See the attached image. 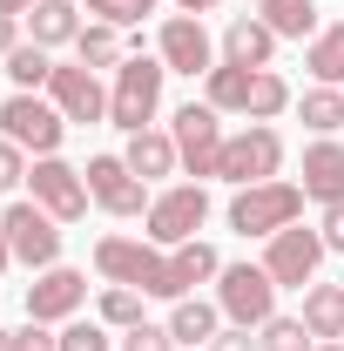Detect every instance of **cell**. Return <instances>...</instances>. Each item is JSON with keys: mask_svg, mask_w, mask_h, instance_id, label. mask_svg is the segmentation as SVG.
<instances>
[{"mask_svg": "<svg viewBox=\"0 0 344 351\" xmlns=\"http://www.w3.org/2000/svg\"><path fill=\"white\" fill-rule=\"evenodd\" d=\"M95 270L108 277V284H129L142 298H189V284H182V270H175V250L162 257V243H135V237H101L95 243Z\"/></svg>", "mask_w": 344, "mask_h": 351, "instance_id": "obj_1", "label": "cell"}, {"mask_svg": "<svg viewBox=\"0 0 344 351\" xmlns=\"http://www.w3.org/2000/svg\"><path fill=\"white\" fill-rule=\"evenodd\" d=\"M216 311H223L230 324H243V331H263V324L277 317V284H270V270H263V263H223V270H216Z\"/></svg>", "mask_w": 344, "mask_h": 351, "instance_id": "obj_2", "label": "cell"}, {"mask_svg": "<svg viewBox=\"0 0 344 351\" xmlns=\"http://www.w3.org/2000/svg\"><path fill=\"white\" fill-rule=\"evenodd\" d=\"M162 61H149V54H129L122 68H115V95H108V122L115 129L142 135L149 122H156V108H162Z\"/></svg>", "mask_w": 344, "mask_h": 351, "instance_id": "obj_3", "label": "cell"}, {"mask_svg": "<svg viewBox=\"0 0 344 351\" xmlns=\"http://www.w3.org/2000/svg\"><path fill=\"white\" fill-rule=\"evenodd\" d=\"M277 169H284V135L270 122H250L243 135H223V156H216L223 182L250 189V182H277Z\"/></svg>", "mask_w": 344, "mask_h": 351, "instance_id": "obj_4", "label": "cell"}, {"mask_svg": "<svg viewBox=\"0 0 344 351\" xmlns=\"http://www.w3.org/2000/svg\"><path fill=\"white\" fill-rule=\"evenodd\" d=\"M297 217H304V182H250L230 203V230H243V237H277Z\"/></svg>", "mask_w": 344, "mask_h": 351, "instance_id": "obj_5", "label": "cell"}, {"mask_svg": "<svg viewBox=\"0 0 344 351\" xmlns=\"http://www.w3.org/2000/svg\"><path fill=\"white\" fill-rule=\"evenodd\" d=\"M0 129H7L14 149L54 156V149H61V135H68V115H61L54 101H41V95H7V101H0Z\"/></svg>", "mask_w": 344, "mask_h": 351, "instance_id": "obj_6", "label": "cell"}, {"mask_svg": "<svg viewBox=\"0 0 344 351\" xmlns=\"http://www.w3.org/2000/svg\"><path fill=\"white\" fill-rule=\"evenodd\" d=\"M149 243H189V237H196V230H203V223H210V189H203V182H175V189H162V196H156V203H149Z\"/></svg>", "mask_w": 344, "mask_h": 351, "instance_id": "obj_7", "label": "cell"}, {"mask_svg": "<svg viewBox=\"0 0 344 351\" xmlns=\"http://www.w3.org/2000/svg\"><path fill=\"white\" fill-rule=\"evenodd\" d=\"M0 230H7V250L27 263V270H54V257H61V230H54V217H47L41 203H7Z\"/></svg>", "mask_w": 344, "mask_h": 351, "instance_id": "obj_8", "label": "cell"}, {"mask_svg": "<svg viewBox=\"0 0 344 351\" xmlns=\"http://www.w3.org/2000/svg\"><path fill=\"white\" fill-rule=\"evenodd\" d=\"M82 176H88V196H95L108 217H149V203H156V196H149V182H142L122 156H95Z\"/></svg>", "mask_w": 344, "mask_h": 351, "instance_id": "obj_9", "label": "cell"}, {"mask_svg": "<svg viewBox=\"0 0 344 351\" xmlns=\"http://www.w3.org/2000/svg\"><path fill=\"white\" fill-rule=\"evenodd\" d=\"M317 263H324V237L317 230H277L270 237V250H263V270H270V284L277 291H304L310 277H317Z\"/></svg>", "mask_w": 344, "mask_h": 351, "instance_id": "obj_10", "label": "cell"}, {"mask_svg": "<svg viewBox=\"0 0 344 351\" xmlns=\"http://www.w3.org/2000/svg\"><path fill=\"white\" fill-rule=\"evenodd\" d=\"M27 182H34V203H41L54 223H82V217H88V203H95V196H88V176H82V169H68L61 156H41Z\"/></svg>", "mask_w": 344, "mask_h": 351, "instance_id": "obj_11", "label": "cell"}, {"mask_svg": "<svg viewBox=\"0 0 344 351\" xmlns=\"http://www.w3.org/2000/svg\"><path fill=\"white\" fill-rule=\"evenodd\" d=\"M175 156L189 176H216V156H223V122H216L210 101H182L175 108Z\"/></svg>", "mask_w": 344, "mask_h": 351, "instance_id": "obj_12", "label": "cell"}, {"mask_svg": "<svg viewBox=\"0 0 344 351\" xmlns=\"http://www.w3.org/2000/svg\"><path fill=\"white\" fill-rule=\"evenodd\" d=\"M82 304H88V277L68 270V263H54V270H41L27 284V317L34 324H61V317H75Z\"/></svg>", "mask_w": 344, "mask_h": 351, "instance_id": "obj_13", "label": "cell"}, {"mask_svg": "<svg viewBox=\"0 0 344 351\" xmlns=\"http://www.w3.org/2000/svg\"><path fill=\"white\" fill-rule=\"evenodd\" d=\"M162 68H169V75H210L216 68V47H210V34H203L196 14L162 21Z\"/></svg>", "mask_w": 344, "mask_h": 351, "instance_id": "obj_14", "label": "cell"}, {"mask_svg": "<svg viewBox=\"0 0 344 351\" xmlns=\"http://www.w3.org/2000/svg\"><path fill=\"white\" fill-rule=\"evenodd\" d=\"M47 95H54V108L68 115V122H101L108 115V95H101V82H95V68H54V82H47Z\"/></svg>", "mask_w": 344, "mask_h": 351, "instance_id": "obj_15", "label": "cell"}, {"mask_svg": "<svg viewBox=\"0 0 344 351\" xmlns=\"http://www.w3.org/2000/svg\"><path fill=\"white\" fill-rule=\"evenodd\" d=\"M304 196H317V203H344V142H317V149H304Z\"/></svg>", "mask_w": 344, "mask_h": 351, "instance_id": "obj_16", "label": "cell"}, {"mask_svg": "<svg viewBox=\"0 0 344 351\" xmlns=\"http://www.w3.org/2000/svg\"><path fill=\"white\" fill-rule=\"evenodd\" d=\"M270 54H277V34L263 27L257 14H236L230 34H223V61H236V68H270Z\"/></svg>", "mask_w": 344, "mask_h": 351, "instance_id": "obj_17", "label": "cell"}, {"mask_svg": "<svg viewBox=\"0 0 344 351\" xmlns=\"http://www.w3.org/2000/svg\"><path fill=\"white\" fill-rule=\"evenodd\" d=\"M142 182H156V176H169L182 156H175V135H162V129H142V135H129V156H122Z\"/></svg>", "mask_w": 344, "mask_h": 351, "instance_id": "obj_18", "label": "cell"}, {"mask_svg": "<svg viewBox=\"0 0 344 351\" xmlns=\"http://www.w3.org/2000/svg\"><path fill=\"white\" fill-rule=\"evenodd\" d=\"M257 21L277 41H304L317 34V0H257Z\"/></svg>", "mask_w": 344, "mask_h": 351, "instance_id": "obj_19", "label": "cell"}, {"mask_svg": "<svg viewBox=\"0 0 344 351\" xmlns=\"http://www.w3.org/2000/svg\"><path fill=\"white\" fill-rule=\"evenodd\" d=\"M27 27L41 47H61V41H82V21H75V0H34L27 7Z\"/></svg>", "mask_w": 344, "mask_h": 351, "instance_id": "obj_20", "label": "cell"}, {"mask_svg": "<svg viewBox=\"0 0 344 351\" xmlns=\"http://www.w3.org/2000/svg\"><path fill=\"white\" fill-rule=\"evenodd\" d=\"M304 324H310V338H344V291L338 284H310L304 291Z\"/></svg>", "mask_w": 344, "mask_h": 351, "instance_id": "obj_21", "label": "cell"}, {"mask_svg": "<svg viewBox=\"0 0 344 351\" xmlns=\"http://www.w3.org/2000/svg\"><path fill=\"white\" fill-rule=\"evenodd\" d=\"M216 317H223V311L203 304V298H175V311H169V338H175V345H210V338H216Z\"/></svg>", "mask_w": 344, "mask_h": 351, "instance_id": "obj_22", "label": "cell"}, {"mask_svg": "<svg viewBox=\"0 0 344 351\" xmlns=\"http://www.w3.org/2000/svg\"><path fill=\"white\" fill-rule=\"evenodd\" d=\"M291 108V82L277 75V68H250V101H243V115L250 122H270V115H284Z\"/></svg>", "mask_w": 344, "mask_h": 351, "instance_id": "obj_23", "label": "cell"}, {"mask_svg": "<svg viewBox=\"0 0 344 351\" xmlns=\"http://www.w3.org/2000/svg\"><path fill=\"white\" fill-rule=\"evenodd\" d=\"M203 82H210V95H203V101H210L216 115H223V108H236V115H243V101H250V68H236V61H216Z\"/></svg>", "mask_w": 344, "mask_h": 351, "instance_id": "obj_24", "label": "cell"}, {"mask_svg": "<svg viewBox=\"0 0 344 351\" xmlns=\"http://www.w3.org/2000/svg\"><path fill=\"white\" fill-rule=\"evenodd\" d=\"M297 115H304V129L338 135V129H344V88H324V82H317V88L297 101Z\"/></svg>", "mask_w": 344, "mask_h": 351, "instance_id": "obj_25", "label": "cell"}, {"mask_svg": "<svg viewBox=\"0 0 344 351\" xmlns=\"http://www.w3.org/2000/svg\"><path fill=\"white\" fill-rule=\"evenodd\" d=\"M7 75H14V95H34V88L54 82V61H47L41 41H27V47H14V54H7Z\"/></svg>", "mask_w": 344, "mask_h": 351, "instance_id": "obj_26", "label": "cell"}, {"mask_svg": "<svg viewBox=\"0 0 344 351\" xmlns=\"http://www.w3.org/2000/svg\"><path fill=\"white\" fill-rule=\"evenodd\" d=\"M304 68H310V75H317L324 88H338V82H344V21H338V27H324V34L310 41Z\"/></svg>", "mask_w": 344, "mask_h": 351, "instance_id": "obj_27", "label": "cell"}, {"mask_svg": "<svg viewBox=\"0 0 344 351\" xmlns=\"http://www.w3.org/2000/svg\"><path fill=\"white\" fill-rule=\"evenodd\" d=\"M75 54H82V68H122V41H115V27H108V21H95V27H82V41H75Z\"/></svg>", "mask_w": 344, "mask_h": 351, "instance_id": "obj_28", "label": "cell"}, {"mask_svg": "<svg viewBox=\"0 0 344 351\" xmlns=\"http://www.w3.org/2000/svg\"><path fill=\"white\" fill-rule=\"evenodd\" d=\"M101 324H115V331H135L142 324V298H135L129 284H108L101 291Z\"/></svg>", "mask_w": 344, "mask_h": 351, "instance_id": "obj_29", "label": "cell"}, {"mask_svg": "<svg viewBox=\"0 0 344 351\" xmlns=\"http://www.w3.org/2000/svg\"><path fill=\"white\" fill-rule=\"evenodd\" d=\"M257 345H263V351H310L317 338H310V324H304V317H270Z\"/></svg>", "mask_w": 344, "mask_h": 351, "instance_id": "obj_30", "label": "cell"}, {"mask_svg": "<svg viewBox=\"0 0 344 351\" xmlns=\"http://www.w3.org/2000/svg\"><path fill=\"white\" fill-rule=\"evenodd\" d=\"M88 14H95V21H108V27H135V21H149V14H156V0H88Z\"/></svg>", "mask_w": 344, "mask_h": 351, "instance_id": "obj_31", "label": "cell"}, {"mask_svg": "<svg viewBox=\"0 0 344 351\" xmlns=\"http://www.w3.org/2000/svg\"><path fill=\"white\" fill-rule=\"evenodd\" d=\"M122 351H175V338H169V324H149L142 317L129 338H122Z\"/></svg>", "mask_w": 344, "mask_h": 351, "instance_id": "obj_32", "label": "cell"}, {"mask_svg": "<svg viewBox=\"0 0 344 351\" xmlns=\"http://www.w3.org/2000/svg\"><path fill=\"white\" fill-rule=\"evenodd\" d=\"M61 351H108V331L101 324H68L61 331Z\"/></svg>", "mask_w": 344, "mask_h": 351, "instance_id": "obj_33", "label": "cell"}, {"mask_svg": "<svg viewBox=\"0 0 344 351\" xmlns=\"http://www.w3.org/2000/svg\"><path fill=\"white\" fill-rule=\"evenodd\" d=\"M14 351H61V338H54L47 324H34V317H27V324L14 331Z\"/></svg>", "mask_w": 344, "mask_h": 351, "instance_id": "obj_34", "label": "cell"}, {"mask_svg": "<svg viewBox=\"0 0 344 351\" xmlns=\"http://www.w3.org/2000/svg\"><path fill=\"white\" fill-rule=\"evenodd\" d=\"M317 237H324V250H338V257H344V203H324V223H317Z\"/></svg>", "mask_w": 344, "mask_h": 351, "instance_id": "obj_35", "label": "cell"}, {"mask_svg": "<svg viewBox=\"0 0 344 351\" xmlns=\"http://www.w3.org/2000/svg\"><path fill=\"white\" fill-rule=\"evenodd\" d=\"M203 351H257V338H250L243 324H230V331H216V338H210Z\"/></svg>", "mask_w": 344, "mask_h": 351, "instance_id": "obj_36", "label": "cell"}, {"mask_svg": "<svg viewBox=\"0 0 344 351\" xmlns=\"http://www.w3.org/2000/svg\"><path fill=\"white\" fill-rule=\"evenodd\" d=\"M21 176H27V169H21V149H14V142H0V196H7Z\"/></svg>", "mask_w": 344, "mask_h": 351, "instance_id": "obj_37", "label": "cell"}, {"mask_svg": "<svg viewBox=\"0 0 344 351\" xmlns=\"http://www.w3.org/2000/svg\"><path fill=\"white\" fill-rule=\"evenodd\" d=\"M14 47H21V41H14V14H0V61H7Z\"/></svg>", "mask_w": 344, "mask_h": 351, "instance_id": "obj_38", "label": "cell"}, {"mask_svg": "<svg viewBox=\"0 0 344 351\" xmlns=\"http://www.w3.org/2000/svg\"><path fill=\"white\" fill-rule=\"evenodd\" d=\"M182 14H210V7H223V0H175Z\"/></svg>", "mask_w": 344, "mask_h": 351, "instance_id": "obj_39", "label": "cell"}, {"mask_svg": "<svg viewBox=\"0 0 344 351\" xmlns=\"http://www.w3.org/2000/svg\"><path fill=\"white\" fill-rule=\"evenodd\" d=\"M27 7H34V0H0V14H14V21H21Z\"/></svg>", "mask_w": 344, "mask_h": 351, "instance_id": "obj_40", "label": "cell"}, {"mask_svg": "<svg viewBox=\"0 0 344 351\" xmlns=\"http://www.w3.org/2000/svg\"><path fill=\"white\" fill-rule=\"evenodd\" d=\"M7 263H14V250H7V230H0V277H7Z\"/></svg>", "mask_w": 344, "mask_h": 351, "instance_id": "obj_41", "label": "cell"}, {"mask_svg": "<svg viewBox=\"0 0 344 351\" xmlns=\"http://www.w3.org/2000/svg\"><path fill=\"white\" fill-rule=\"evenodd\" d=\"M310 351H344V345H338V338H317V345H310Z\"/></svg>", "mask_w": 344, "mask_h": 351, "instance_id": "obj_42", "label": "cell"}, {"mask_svg": "<svg viewBox=\"0 0 344 351\" xmlns=\"http://www.w3.org/2000/svg\"><path fill=\"white\" fill-rule=\"evenodd\" d=\"M0 351H14V331H0Z\"/></svg>", "mask_w": 344, "mask_h": 351, "instance_id": "obj_43", "label": "cell"}]
</instances>
